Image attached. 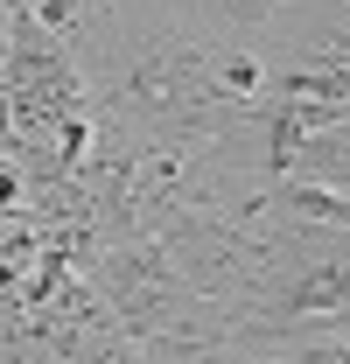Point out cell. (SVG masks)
Instances as JSON below:
<instances>
[{"instance_id": "6da1fadb", "label": "cell", "mask_w": 350, "mask_h": 364, "mask_svg": "<svg viewBox=\"0 0 350 364\" xmlns=\"http://www.w3.org/2000/svg\"><path fill=\"white\" fill-rule=\"evenodd\" d=\"M154 14H169L182 36L211 49H253V36L280 14V0H154Z\"/></svg>"}]
</instances>
